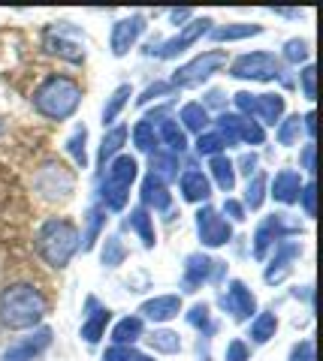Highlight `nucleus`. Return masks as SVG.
Masks as SVG:
<instances>
[{"label": "nucleus", "instance_id": "nucleus-6", "mask_svg": "<svg viewBox=\"0 0 323 361\" xmlns=\"http://www.w3.org/2000/svg\"><path fill=\"white\" fill-rule=\"evenodd\" d=\"M236 106L245 118L251 115V121L272 123V127L281 123V115H284V97L281 94H248V90H239Z\"/></svg>", "mask_w": 323, "mask_h": 361}, {"label": "nucleus", "instance_id": "nucleus-52", "mask_svg": "<svg viewBox=\"0 0 323 361\" xmlns=\"http://www.w3.org/2000/svg\"><path fill=\"white\" fill-rule=\"evenodd\" d=\"M239 166H242V172L251 178V172H257V157H254V154H245L242 160H239Z\"/></svg>", "mask_w": 323, "mask_h": 361}, {"label": "nucleus", "instance_id": "nucleus-3", "mask_svg": "<svg viewBox=\"0 0 323 361\" xmlns=\"http://www.w3.org/2000/svg\"><path fill=\"white\" fill-rule=\"evenodd\" d=\"M79 250V229L70 220L52 217L40 226L37 232V253L46 259L52 268H64Z\"/></svg>", "mask_w": 323, "mask_h": 361}, {"label": "nucleus", "instance_id": "nucleus-26", "mask_svg": "<svg viewBox=\"0 0 323 361\" xmlns=\"http://www.w3.org/2000/svg\"><path fill=\"white\" fill-rule=\"evenodd\" d=\"M211 175H215V184L224 190V193H230L233 187H236V166H233V160H227L224 154L211 157Z\"/></svg>", "mask_w": 323, "mask_h": 361}, {"label": "nucleus", "instance_id": "nucleus-14", "mask_svg": "<svg viewBox=\"0 0 323 361\" xmlns=\"http://www.w3.org/2000/svg\"><path fill=\"white\" fill-rule=\"evenodd\" d=\"M299 253H303L299 241H278L272 265L266 268V283H281V280L287 277V271H290V262H293V259H299Z\"/></svg>", "mask_w": 323, "mask_h": 361}, {"label": "nucleus", "instance_id": "nucleus-20", "mask_svg": "<svg viewBox=\"0 0 323 361\" xmlns=\"http://www.w3.org/2000/svg\"><path fill=\"white\" fill-rule=\"evenodd\" d=\"M178 187H182L184 202H209V196H211L209 178L203 172H196V169H187L182 180H178Z\"/></svg>", "mask_w": 323, "mask_h": 361}, {"label": "nucleus", "instance_id": "nucleus-31", "mask_svg": "<svg viewBox=\"0 0 323 361\" xmlns=\"http://www.w3.org/2000/svg\"><path fill=\"white\" fill-rule=\"evenodd\" d=\"M127 142V127H112L106 135H103V142H100V163H109L112 157L121 151V145Z\"/></svg>", "mask_w": 323, "mask_h": 361}, {"label": "nucleus", "instance_id": "nucleus-49", "mask_svg": "<svg viewBox=\"0 0 323 361\" xmlns=\"http://www.w3.org/2000/svg\"><path fill=\"white\" fill-rule=\"evenodd\" d=\"M293 361H315V341H303L293 349Z\"/></svg>", "mask_w": 323, "mask_h": 361}, {"label": "nucleus", "instance_id": "nucleus-18", "mask_svg": "<svg viewBox=\"0 0 323 361\" xmlns=\"http://www.w3.org/2000/svg\"><path fill=\"white\" fill-rule=\"evenodd\" d=\"M178 310H182V298L178 295H158V298H151L139 307V313L151 322H170L178 316Z\"/></svg>", "mask_w": 323, "mask_h": 361}, {"label": "nucleus", "instance_id": "nucleus-55", "mask_svg": "<svg viewBox=\"0 0 323 361\" xmlns=\"http://www.w3.org/2000/svg\"><path fill=\"white\" fill-rule=\"evenodd\" d=\"M136 361H151V358H146V355H136Z\"/></svg>", "mask_w": 323, "mask_h": 361}, {"label": "nucleus", "instance_id": "nucleus-41", "mask_svg": "<svg viewBox=\"0 0 323 361\" xmlns=\"http://www.w3.org/2000/svg\"><path fill=\"white\" fill-rule=\"evenodd\" d=\"M299 130H303V118H299V115H290L287 121L278 123V142H281V145H296Z\"/></svg>", "mask_w": 323, "mask_h": 361}, {"label": "nucleus", "instance_id": "nucleus-5", "mask_svg": "<svg viewBox=\"0 0 323 361\" xmlns=\"http://www.w3.org/2000/svg\"><path fill=\"white\" fill-rule=\"evenodd\" d=\"M221 66H227V54L221 49H211V51H203L196 54L194 61H187L184 66H178L172 73V87H194V85H203L209 75H215Z\"/></svg>", "mask_w": 323, "mask_h": 361}, {"label": "nucleus", "instance_id": "nucleus-42", "mask_svg": "<svg viewBox=\"0 0 323 361\" xmlns=\"http://www.w3.org/2000/svg\"><path fill=\"white\" fill-rule=\"evenodd\" d=\"M187 322H191L194 329L211 334V316H209V307H206V304H194L191 313H187Z\"/></svg>", "mask_w": 323, "mask_h": 361}, {"label": "nucleus", "instance_id": "nucleus-11", "mask_svg": "<svg viewBox=\"0 0 323 361\" xmlns=\"http://www.w3.org/2000/svg\"><path fill=\"white\" fill-rule=\"evenodd\" d=\"M209 30H211V18H194L191 25H184L172 39H166L160 49H148V54H158V58H175V54L191 49L199 37H206Z\"/></svg>", "mask_w": 323, "mask_h": 361}, {"label": "nucleus", "instance_id": "nucleus-12", "mask_svg": "<svg viewBox=\"0 0 323 361\" xmlns=\"http://www.w3.org/2000/svg\"><path fill=\"white\" fill-rule=\"evenodd\" d=\"M142 30H146V16H142V13H133L127 18L115 21V25H112V39H109L115 58H124L133 45H136V39L142 37Z\"/></svg>", "mask_w": 323, "mask_h": 361}, {"label": "nucleus", "instance_id": "nucleus-4", "mask_svg": "<svg viewBox=\"0 0 323 361\" xmlns=\"http://www.w3.org/2000/svg\"><path fill=\"white\" fill-rule=\"evenodd\" d=\"M136 172H139V166L127 154H121V157H115V160H109L106 178H103V184H100V199L106 202L109 211H121V208L127 205L130 184L136 180Z\"/></svg>", "mask_w": 323, "mask_h": 361}, {"label": "nucleus", "instance_id": "nucleus-56", "mask_svg": "<svg viewBox=\"0 0 323 361\" xmlns=\"http://www.w3.org/2000/svg\"><path fill=\"white\" fill-rule=\"evenodd\" d=\"M0 133H4V123H0Z\"/></svg>", "mask_w": 323, "mask_h": 361}, {"label": "nucleus", "instance_id": "nucleus-51", "mask_svg": "<svg viewBox=\"0 0 323 361\" xmlns=\"http://www.w3.org/2000/svg\"><path fill=\"white\" fill-rule=\"evenodd\" d=\"M303 169L305 172H315V142L303 148Z\"/></svg>", "mask_w": 323, "mask_h": 361}, {"label": "nucleus", "instance_id": "nucleus-50", "mask_svg": "<svg viewBox=\"0 0 323 361\" xmlns=\"http://www.w3.org/2000/svg\"><path fill=\"white\" fill-rule=\"evenodd\" d=\"M224 214H230V220H245V208H242V202H236V199L224 202Z\"/></svg>", "mask_w": 323, "mask_h": 361}, {"label": "nucleus", "instance_id": "nucleus-2", "mask_svg": "<svg viewBox=\"0 0 323 361\" xmlns=\"http://www.w3.org/2000/svg\"><path fill=\"white\" fill-rule=\"evenodd\" d=\"M82 103V87L66 75H49L33 90V109L49 121H66Z\"/></svg>", "mask_w": 323, "mask_h": 361}, {"label": "nucleus", "instance_id": "nucleus-33", "mask_svg": "<svg viewBox=\"0 0 323 361\" xmlns=\"http://www.w3.org/2000/svg\"><path fill=\"white\" fill-rule=\"evenodd\" d=\"M130 97H133V87H130V85L115 87V94L109 97V103H106V109H103V123H115V118L121 115V109L127 106Z\"/></svg>", "mask_w": 323, "mask_h": 361}, {"label": "nucleus", "instance_id": "nucleus-22", "mask_svg": "<svg viewBox=\"0 0 323 361\" xmlns=\"http://www.w3.org/2000/svg\"><path fill=\"white\" fill-rule=\"evenodd\" d=\"M142 202H146L148 208H154V211H166L170 208V193H166V184L160 178H154V175H148L146 180H142Z\"/></svg>", "mask_w": 323, "mask_h": 361}, {"label": "nucleus", "instance_id": "nucleus-54", "mask_svg": "<svg viewBox=\"0 0 323 361\" xmlns=\"http://www.w3.org/2000/svg\"><path fill=\"white\" fill-rule=\"evenodd\" d=\"M187 16H191V9H172V13H170V18L175 21V25H178V21H184Z\"/></svg>", "mask_w": 323, "mask_h": 361}, {"label": "nucleus", "instance_id": "nucleus-35", "mask_svg": "<svg viewBox=\"0 0 323 361\" xmlns=\"http://www.w3.org/2000/svg\"><path fill=\"white\" fill-rule=\"evenodd\" d=\"M266 199V175L263 172H254V178L248 180V190H245V205L251 211H257Z\"/></svg>", "mask_w": 323, "mask_h": 361}, {"label": "nucleus", "instance_id": "nucleus-43", "mask_svg": "<svg viewBox=\"0 0 323 361\" xmlns=\"http://www.w3.org/2000/svg\"><path fill=\"white\" fill-rule=\"evenodd\" d=\"M308 54H311V49H308V42L305 39H290L284 45V58L290 61V63H303V61H308Z\"/></svg>", "mask_w": 323, "mask_h": 361}, {"label": "nucleus", "instance_id": "nucleus-53", "mask_svg": "<svg viewBox=\"0 0 323 361\" xmlns=\"http://www.w3.org/2000/svg\"><path fill=\"white\" fill-rule=\"evenodd\" d=\"M317 118H315V111H308V115H303V127L308 130V139L315 142V133H317V123H315Z\"/></svg>", "mask_w": 323, "mask_h": 361}, {"label": "nucleus", "instance_id": "nucleus-38", "mask_svg": "<svg viewBox=\"0 0 323 361\" xmlns=\"http://www.w3.org/2000/svg\"><path fill=\"white\" fill-rule=\"evenodd\" d=\"M148 341H151V346L158 349V353H166V355H172V353H178V349H182V341H178V334H175V331H166V329H163V331H154Z\"/></svg>", "mask_w": 323, "mask_h": 361}, {"label": "nucleus", "instance_id": "nucleus-30", "mask_svg": "<svg viewBox=\"0 0 323 361\" xmlns=\"http://www.w3.org/2000/svg\"><path fill=\"white\" fill-rule=\"evenodd\" d=\"M278 331V319H275V313H260V316H254V322H251V341L254 343H269L272 337Z\"/></svg>", "mask_w": 323, "mask_h": 361}, {"label": "nucleus", "instance_id": "nucleus-8", "mask_svg": "<svg viewBox=\"0 0 323 361\" xmlns=\"http://www.w3.org/2000/svg\"><path fill=\"white\" fill-rule=\"evenodd\" d=\"M218 133L224 135L227 148L236 142H245V145H263L266 142V130L260 127L257 121L245 118V115H221L218 118Z\"/></svg>", "mask_w": 323, "mask_h": 361}, {"label": "nucleus", "instance_id": "nucleus-23", "mask_svg": "<svg viewBox=\"0 0 323 361\" xmlns=\"http://www.w3.org/2000/svg\"><path fill=\"white\" fill-rule=\"evenodd\" d=\"M257 33H263L260 25H248V21H233V25H224V27H215V30H211V39H218V42H233V39L257 37Z\"/></svg>", "mask_w": 323, "mask_h": 361}, {"label": "nucleus", "instance_id": "nucleus-45", "mask_svg": "<svg viewBox=\"0 0 323 361\" xmlns=\"http://www.w3.org/2000/svg\"><path fill=\"white\" fill-rule=\"evenodd\" d=\"M315 78H317V70H315V66H305V70L299 73V82H303V97H305V99H315V97H317Z\"/></svg>", "mask_w": 323, "mask_h": 361}, {"label": "nucleus", "instance_id": "nucleus-28", "mask_svg": "<svg viewBox=\"0 0 323 361\" xmlns=\"http://www.w3.org/2000/svg\"><path fill=\"white\" fill-rule=\"evenodd\" d=\"M160 139H163V145L170 148V154H182L184 148H187V139H184V130L178 127V123L172 121V118H163L160 121Z\"/></svg>", "mask_w": 323, "mask_h": 361}, {"label": "nucleus", "instance_id": "nucleus-39", "mask_svg": "<svg viewBox=\"0 0 323 361\" xmlns=\"http://www.w3.org/2000/svg\"><path fill=\"white\" fill-rule=\"evenodd\" d=\"M221 148H227V142H224V135H221V133H199L196 151L203 157H218Z\"/></svg>", "mask_w": 323, "mask_h": 361}, {"label": "nucleus", "instance_id": "nucleus-10", "mask_svg": "<svg viewBox=\"0 0 323 361\" xmlns=\"http://www.w3.org/2000/svg\"><path fill=\"white\" fill-rule=\"evenodd\" d=\"M293 232H299V226L287 223V214H272V217H266V220L260 223L257 235H254V256L266 259V250H269L272 244L284 241L287 235H293Z\"/></svg>", "mask_w": 323, "mask_h": 361}, {"label": "nucleus", "instance_id": "nucleus-7", "mask_svg": "<svg viewBox=\"0 0 323 361\" xmlns=\"http://www.w3.org/2000/svg\"><path fill=\"white\" fill-rule=\"evenodd\" d=\"M230 75L251 78V82H272V78L281 75V63H278V58L269 51H251V54H242V58L233 61Z\"/></svg>", "mask_w": 323, "mask_h": 361}, {"label": "nucleus", "instance_id": "nucleus-24", "mask_svg": "<svg viewBox=\"0 0 323 361\" xmlns=\"http://www.w3.org/2000/svg\"><path fill=\"white\" fill-rule=\"evenodd\" d=\"M103 226H106V211L103 208H88L85 232H82V238H79V247H82L85 253L94 247V241L100 238V232H103Z\"/></svg>", "mask_w": 323, "mask_h": 361}, {"label": "nucleus", "instance_id": "nucleus-13", "mask_svg": "<svg viewBox=\"0 0 323 361\" xmlns=\"http://www.w3.org/2000/svg\"><path fill=\"white\" fill-rule=\"evenodd\" d=\"M224 301V307L233 313V319H251V313L257 310V298H254V292L242 283V280H233L230 289H227V295L221 298Z\"/></svg>", "mask_w": 323, "mask_h": 361}, {"label": "nucleus", "instance_id": "nucleus-36", "mask_svg": "<svg viewBox=\"0 0 323 361\" xmlns=\"http://www.w3.org/2000/svg\"><path fill=\"white\" fill-rule=\"evenodd\" d=\"M124 256H127V247L121 244L118 235H109L106 244H103V265L106 268H118L121 262H124Z\"/></svg>", "mask_w": 323, "mask_h": 361}, {"label": "nucleus", "instance_id": "nucleus-48", "mask_svg": "<svg viewBox=\"0 0 323 361\" xmlns=\"http://www.w3.org/2000/svg\"><path fill=\"white\" fill-rule=\"evenodd\" d=\"M170 90H172V85H170V82H158V85H151V87L146 90V94H142V97L136 99V103H139V106H146V103H151V99H158V97H163V94H170Z\"/></svg>", "mask_w": 323, "mask_h": 361}, {"label": "nucleus", "instance_id": "nucleus-32", "mask_svg": "<svg viewBox=\"0 0 323 361\" xmlns=\"http://www.w3.org/2000/svg\"><path fill=\"white\" fill-rule=\"evenodd\" d=\"M178 118H182L184 127H187V130H194V133H203V130L209 127V111H206L203 103H187Z\"/></svg>", "mask_w": 323, "mask_h": 361}, {"label": "nucleus", "instance_id": "nucleus-1", "mask_svg": "<svg viewBox=\"0 0 323 361\" xmlns=\"http://www.w3.org/2000/svg\"><path fill=\"white\" fill-rule=\"evenodd\" d=\"M46 295L30 283H16L0 292V322L6 329H33L46 316Z\"/></svg>", "mask_w": 323, "mask_h": 361}, {"label": "nucleus", "instance_id": "nucleus-40", "mask_svg": "<svg viewBox=\"0 0 323 361\" xmlns=\"http://www.w3.org/2000/svg\"><path fill=\"white\" fill-rule=\"evenodd\" d=\"M85 139H88V130L85 127H79L76 130L70 139H66V151L73 154V160H76V166H82L85 169V163H88V154H85Z\"/></svg>", "mask_w": 323, "mask_h": 361}, {"label": "nucleus", "instance_id": "nucleus-21", "mask_svg": "<svg viewBox=\"0 0 323 361\" xmlns=\"http://www.w3.org/2000/svg\"><path fill=\"white\" fill-rule=\"evenodd\" d=\"M46 51L49 54H58V58H64V61H73V63H82L85 61V51L79 49V45L66 42L54 27H49V33H46Z\"/></svg>", "mask_w": 323, "mask_h": 361}, {"label": "nucleus", "instance_id": "nucleus-47", "mask_svg": "<svg viewBox=\"0 0 323 361\" xmlns=\"http://www.w3.org/2000/svg\"><path fill=\"white\" fill-rule=\"evenodd\" d=\"M224 358H227V361H248L251 353H248V346H245V341H230Z\"/></svg>", "mask_w": 323, "mask_h": 361}, {"label": "nucleus", "instance_id": "nucleus-34", "mask_svg": "<svg viewBox=\"0 0 323 361\" xmlns=\"http://www.w3.org/2000/svg\"><path fill=\"white\" fill-rule=\"evenodd\" d=\"M151 175L154 178H178V157L175 154H151Z\"/></svg>", "mask_w": 323, "mask_h": 361}, {"label": "nucleus", "instance_id": "nucleus-29", "mask_svg": "<svg viewBox=\"0 0 323 361\" xmlns=\"http://www.w3.org/2000/svg\"><path fill=\"white\" fill-rule=\"evenodd\" d=\"M109 319H112V310H109V307H100L97 313H91V319L82 322V337H85L88 343H97L100 337H103Z\"/></svg>", "mask_w": 323, "mask_h": 361}, {"label": "nucleus", "instance_id": "nucleus-46", "mask_svg": "<svg viewBox=\"0 0 323 361\" xmlns=\"http://www.w3.org/2000/svg\"><path fill=\"white\" fill-rule=\"evenodd\" d=\"M103 361H136V349L133 346H112V349H106Z\"/></svg>", "mask_w": 323, "mask_h": 361}, {"label": "nucleus", "instance_id": "nucleus-16", "mask_svg": "<svg viewBox=\"0 0 323 361\" xmlns=\"http://www.w3.org/2000/svg\"><path fill=\"white\" fill-rule=\"evenodd\" d=\"M215 265H218V262H211L209 256H203V253H191V256L184 259L182 289H184V292H196V289L211 277V268H215Z\"/></svg>", "mask_w": 323, "mask_h": 361}, {"label": "nucleus", "instance_id": "nucleus-17", "mask_svg": "<svg viewBox=\"0 0 323 361\" xmlns=\"http://www.w3.org/2000/svg\"><path fill=\"white\" fill-rule=\"evenodd\" d=\"M299 190H303V178H299V172H293V169H281L272 180V196H275V202H281V205L299 202Z\"/></svg>", "mask_w": 323, "mask_h": 361}, {"label": "nucleus", "instance_id": "nucleus-19", "mask_svg": "<svg viewBox=\"0 0 323 361\" xmlns=\"http://www.w3.org/2000/svg\"><path fill=\"white\" fill-rule=\"evenodd\" d=\"M42 172L52 175V184L40 187V193L46 196V199H58V196L64 199V196H70V193H73V175L66 172L61 163H46V166H42Z\"/></svg>", "mask_w": 323, "mask_h": 361}, {"label": "nucleus", "instance_id": "nucleus-44", "mask_svg": "<svg viewBox=\"0 0 323 361\" xmlns=\"http://www.w3.org/2000/svg\"><path fill=\"white\" fill-rule=\"evenodd\" d=\"M315 193H317V184H315V180H308V184H303V190H299V199H303L305 217H315V214H317V208H315Z\"/></svg>", "mask_w": 323, "mask_h": 361}, {"label": "nucleus", "instance_id": "nucleus-27", "mask_svg": "<svg viewBox=\"0 0 323 361\" xmlns=\"http://www.w3.org/2000/svg\"><path fill=\"white\" fill-rule=\"evenodd\" d=\"M139 337H142V316H124L112 331V341L118 346H133Z\"/></svg>", "mask_w": 323, "mask_h": 361}, {"label": "nucleus", "instance_id": "nucleus-9", "mask_svg": "<svg viewBox=\"0 0 323 361\" xmlns=\"http://www.w3.org/2000/svg\"><path fill=\"white\" fill-rule=\"evenodd\" d=\"M196 232H199V241H203V247H224L233 238L230 223L221 217L215 208H209V205H203L196 211Z\"/></svg>", "mask_w": 323, "mask_h": 361}, {"label": "nucleus", "instance_id": "nucleus-25", "mask_svg": "<svg viewBox=\"0 0 323 361\" xmlns=\"http://www.w3.org/2000/svg\"><path fill=\"white\" fill-rule=\"evenodd\" d=\"M127 226L142 238V247H148V250H151V247L158 244V235H154L151 214H148L146 208H136V211H133V214H130V220H127Z\"/></svg>", "mask_w": 323, "mask_h": 361}, {"label": "nucleus", "instance_id": "nucleus-37", "mask_svg": "<svg viewBox=\"0 0 323 361\" xmlns=\"http://www.w3.org/2000/svg\"><path fill=\"white\" fill-rule=\"evenodd\" d=\"M133 145H136L139 151H154V145H158V133H154V123L139 121L136 127H133Z\"/></svg>", "mask_w": 323, "mask_h": 361}, {"label": "nucleus", "instance_id": "nucleus-15", "mask_svg": "<svg viewBox=\"0 0 323 361\" xmlns=\"http://www.w3.org/2000/svg\"><path fill=\"white\" fill-rule=\"evenodd\" d=\"M49 343H52V331L49 329H40V331H33L30 337H25L21 343L9 346L6 353H4V361H33V358H40V353Z\"/></svg>", "mask_w": 323, "mask_h": 361}]
</instances>
